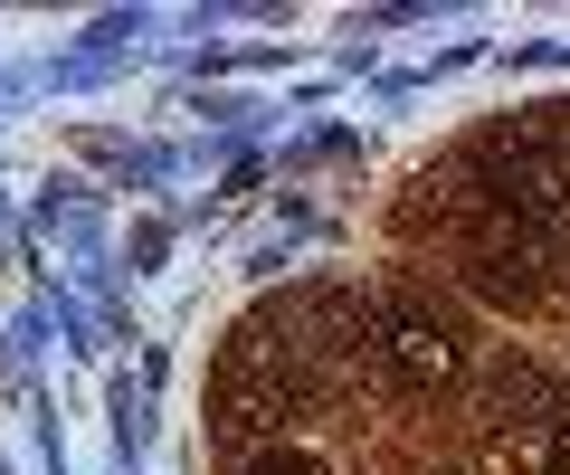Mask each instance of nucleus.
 <instances>
[{"label": "nucleus", "mask_w": 570, "mask_h": 475, "mask_svg": "<svg viewBox=\"0 0 570 475\" xmlns=\"http://www.w3.org/2000/svg\"><path fill=\"white\" fill-rule=\"evenodd\" d=\"M371 372H381L390 390H409V399H438V390H456V380L475 372V343H466V324L438 314L428 295H381V305H371Z\"/></svg>", "instance_id": "nucleus-1"}, {"label": "nucleus", "mask_w": 570, "mask_h": 475, "mask_svg": "<svg viewBox=\"0 0 570 475\" xmlns=\"http://www.w3.org/2000/svg\"><path fill=\"white\" fill-rule=\"evenodd\" d=\"M561 399H570V380L513 352V362H494V372L475 380V428H485V437H513V447H532V437H542V418L561 409Z\"/></svg>", "instance_id": "nucleus-3"}, {"label": "nucleus", "mask_w": 570, "mask_h": 475, "mask_svg": "<svg viewBox=\"0 0 570 475\" xmlns=\"http://www.w3.org/2000/svg\"><path fill=\"white\" fill-rule=\"evenodd\" d=\"M551 257H561L551 228L494 219V209H456V267H466V286L485 295V305H542Z\"/></svg>", "instance_id": "nucleus-2"}]
</instances>
